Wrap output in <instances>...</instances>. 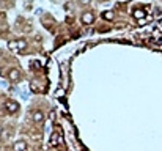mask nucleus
I'll list each match as a JSON object with an SVG mask.
<instances>
[{
	"instance_id": "obj_5",
	"label": "nucleus",
	"mask_w": 162,
	"mask_h": 151,
	"mask_svg": "<svg viewBox=\"0 0 162 151\" xmlns=\"http://www.w3.org/2000/svg\"><path fill=\"white\" fill-rule=\"evenodd\" d=\"M27 150V142L25 140H18L14 143V151H25Z\"/></svg>"
},
{
	"instance_id": "obj_9",
	"label": "nucleus",
	"mask_w": 162,
	"mask_h": 151,
	"mask_svg": "<svg viewBox=\"0 0 162 151\" xmlns=\"http://www.w3.org/2000/svg\"><path fill=\"white\" fill-rule=\"evenodd\" d=\"M8 47L11 50H19V44H18V41H10L8 43Z\"/></svg>"
},
{
	"instance_id": "obj_3",
	"label": "nucleus",
	"mask_w": 162,
	"mask_h": 151,
	"mask_svg": "<svg viewBox=\"0 0 162 151\" xmlns=\"http://www.w3.org/2000/svg\"><path fill=\"white\" fill-rule=\"evenodd\" d=\"M51 143L54 145V147H58V145L63 143V138H61V134H60V132L52 134V137H51Z\"/></svg>"
},
{
	"instance_id": "obj_4",
	"label": "nucleus",
	"mask_w": 162,
	"mask_h": 151,
	"mask_svg": "<svg viewBox=\"0 0 162 151\" xmlns=\"http://www.w3.org/2000/svg\"><path fill=\"white\" fill-rule=\"evenodd\" d=\"M8 77H10L11 82H18V80L21 79V72H19L18 69H11L10 74H8Z\"/></svg>"
},
{
	"instance_id": "obj_1",
	"label": "nucleus",
	"mask_w": 162,
	"mask_h": 151,
	"mask_svg": "<svg viewBox=\"0 0 162 151\" xmlns=\"http://www.w3.org/2000/svg\"><path fill=\"white\" fill-rule=\"evenodd\" d=\"M5 109H7L10 113H16V112L19 110V104L16 102V101H7V102H5Z\"/></svg>"
},
{
	"instance_id": "obj_8",
	"label": "nucleus",
	"mask_w": 162,
	"mask_h": 151,
	"mask_svg": "<svg viewBox=\"0 0 162 151\" xmlns=\"http://www.w3.org/2000/svg\"><path fill=\"white\" fill-rule=\"evenodd\" d=\"M102 19L112 21V19H113V13H112V11H104V13H102Z\"/></svg>"
},
{
	"instance_id": "obj_11",
	"label": "nucleus",
	"mask_w": 162,
	"mask_h": 151,
	"mask_svg": "<svg viewBox=\"0 0 162 151\" xmlns=\"http://www.w3.org/2000/svg\"><path fill=\"white\" fill-rule=\"evenodd\" d=\"M90 2H91V0H79V3H80V5H88Z\"/></svg>"
},
{
	"instance_id": "obj_10",
	"label": "nucleus",
	"mask_w": 162,
	"mask_h": 151,
	"mask_svg": "<svg viewBox=\"0 0 162 151\" xmlns=\"http://www.w3.org/2000/svg\"><path fill=\"white\" fill-rule=\"evenodd\" d=\"M18 44H19V50H22V49H25V46H27V43H25L24 40H21V41H18Z\"/></svg>"
},
{
	"instance_id": "obj_7",
	"label": "nucleus",
	"mask_w": 162,
	"mask_h": 151,
	"mask_svg": "<svg viewBox=\"0 0 162 151\" xmlns=\"http://www.w3.org/2000/svg\"><path fill=\"white\" fill-rule=\"evenodd\" d=\"M132 16H134V19H137V21H142V19L145 18V11H143V10H134Z\"/></svg>"
},
{
	"instance_id": "obj_14",
	"label": "nucleus",
	"mask_w": 162,
	"mask_h": 151,
	"mask_svg": "<svg viewBox=\"0 0 162 151\" xmlns=\"http://www.w3.org/2000/svg\"><path fill=\"white\" fill-rule=\"evenodd\" d=\"M0 134H2V129H0Z\"/></svg>"
},
{
	"instance_id": "obj_2",
	"label": "nucleus",
	"mask_w": 162,
	"mask_h": 151,
	"mask_svg": "<svg viewBox=\"0 0 162 151\" xmlns=\"http://www.w3.org/2000/svg\"><path fill=\"white\" fill-rule=\"evenodd\" d=\"M94 21V14L91 13V11H85V13L82 14V22L85 25H88V24H91V22Z\"/></svg>"
},
{
	"instance_id": "obj_12",
	"label": "nucleus",
	"mask_w": 162,
	"mask_h": 151,
	"mask_svg": "<svg viewBox=\"0 0 162 151\" xmlns=\"http://www.w3.org/2000/svg\"><path fill=\"white\" fill-rule=\"evenodd\" d=\"M33 66H35V68H41V65H40V61H33Z\"/></svg>"
},
{
	"instance_id": "obj_13",
	"label": "nucleus",
	"mask_w": 162,
	"mask_h": 151,
	"mask_svg": "<svg viewBox=\"0 0 162 151\" xmlns=\"http://www.w3.org/2000/svg\"><path fill=\"white\" fill-rule=\"evenodd\" d=\"M2 136H3L5 138H8V137H10V132H8V131H5V132H2Z\"/></svg>"
},
{
	"instance_id": "obj_6",
	"label": "nucleus",
	"mask_w": 162,
	"mask_h": 151,
	"mask_svg": "<svg viewBox=\"0 0 162 151\" xmlns=\"http://www.w3.org/2000/svg\"><path fill=\"white\" fill-rule=\"evenodd\" d=\"M33 121H35L36 124H41V123L44 121V115L41 113V112H33Z\"/></svg>"
}]
</instances>
